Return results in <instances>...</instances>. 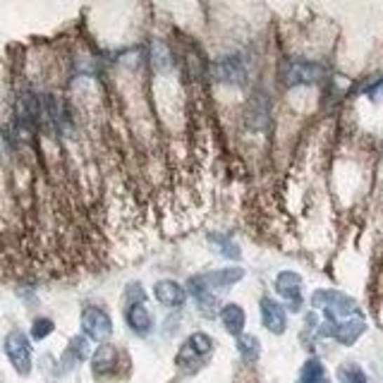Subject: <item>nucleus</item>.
I'll return each instance as SVG.
<instances>
[{"instance_id": "nucleus-2", "label": "nucleus", "mask_w": 383, "mask_h": 383, "mask_svg": "<svg viewBox=\"0 0 383 383\" xmlns=\"http://www.w3.org/2000/svg\"><path fill=\"white\" fill-rule=\"evenodd\" d=\"M213 352V340L211 335L201 333V330H196V333H192L187 340L182 342V347L177 350V357H175V364L182 371H192L201 369L204 364L208 362V357H211Z\"/></svg>"}, {"instance_id": "nucleus-7", "label": "nucleus", "mask_w": 383, "mask_h": 383, "mask_svg": "<svg viewBox=\"0 0 383 383\" xmlns=\"http://www.w3.org/2000/svg\"><path fill=\"white\" fill-rule=\"evenodd\" d=\"M276 293L285 300L290 311H300L304 304V295H302V278L295 271H281L276 276Z\"/></svg>"}, {"instance_id": "nucleus-1", "label": "nucleus", "mask_w": 383, "mask_h": 383, "mask_svg": "<svg viewBox=\"0 0 383 383\" xmlns=\"http://www.w3.org/2000/svg\"><path fill=\"white\" fill-rule=\"evenodd\" d=\"M311 307L323 316L318 333L338 340L340 345H355L367 330V318H364L359 304L340 290H316L311 295Z\"/></svg>"}, {"instance_id": "nucleus-14", "label": "nucleus", "mask_w": 383, "mask_h": 383, "mask_svg": "<svg viewBox=\"0 0 383 383\" xmlns=\"http://www.w3.org/2000/svg\"><path fill=\"white\" fill-rule=\"evenodd\" d=\"M220 321H223L225 330L235 338H240L242 330H245V323H247V316H245V309H242L237 302H230L220 309Z\"/></svg>"}, {"instance_id": "nucleus-16", "label": "nucleus", "mask_w": 383, "mask_h": 383, "mask_svg": "<svg viewBox=\"0 0 383 383\" xmlns=\"http://www.w3.org/2000/svg\"><path fill=\"white\" fill-rule=\"evenodd\" d=\"M89 355H91L89 338H84V335H74V338L69 340L67 350H65V369H72L74 364L89 359Z\"/></svg>"}, {"instance_id": "nucleus-6", "label": "nucleus", "mask_w": 383, "mask_h": 383, "mask_svg": "<svg viewBox=\"0 0 383 383\" xmlns=\"http://www.w3.org/2000/svg\"><path fill=\"white\" fill-rule=\"evenodd\" d=\"M82 330L86 338L103 342L113 335V321L101 307H86L82 311Z\"/></svg>"}, {"instance_id": "nucleus-10", "label": "nucleus", "mask_w": 383, "mask_h": 383, "mask_svg": "<svg viewBox=\"0 0 383 383\" xmlns=\"http://www.w3.org/2000/svg\"><path fill=\"white\" fill-rule=\"evenodd\" d=\"M242 278H245V269H242V266H233V269H216V271L199 274V281L204 283L208 290L230 288V285H235V283H240Z\"/></svg>"}, {"instance_id": "nucleus-11", "label": "nucleus", "mask_w": 383, "mask_h": 383, "mask_svg": "<svg viewBox=\"0 0 383 383\" xmlns=\"http://www.w3.org/2000/svg\"><path fill=\"white\" fill-rule=\"evenodd\" d=\"M154 297L159 300V304L177 309V307H182L184 300H187V290L175 281H159L154 285Z\"/></svg>"}, {"instance_id": "nucleus-20", "label": "nucleus", "mask_w": 383, "mask_h": 383, "mask_svg": "<svg viewBox=\"0 0 383 383\" xmlns=\"http://www.w3.org/2000/svg\"><path fill=\"white\" fill-rule=\"evenodd\" d=\"M338 383H369V381H367V374H364V369L350 362V364H340Z\"/></svg>"}, {"instance_id": "nucleus-8", "label": "nucleus", "mask_w": 383, "mask_h": 383, "mask_svg": "<svg viewBox=\"0 0 383 383\" xmlns=\"http://www.w3.org/2000/svg\"><path fill=\"white\" fill-rule=\"evenodd\" d=\"M259 307H261V321H264V326L274 335L285 333V328H288L285 307H283L281 302H276L274 297H261Z\"/></svg>"}, {"instance_id": "nucleus-3", "label": "nucleus", "mask_w": 383, "mask_h": 383, "mask_svg": "<svg viewBox=\"0 0 383 383\" xmlns=\"http://www.w3.org/2000/svg\"><path fill=\"white\" fill-rule=\"evenodd\" d=\"M328 69L314 60H285L281 65V79L285 86H311L323 82Z\"/></svg>"}, {"instance_id": "nucleus-13", "label": "nucleus", "mask_w": 383, "mask_h": 383, "mask_svg": "<svg viewBox=\"0 0 383 383\" xmlns=\"http://www.w3.org/2000/svg\"><path fill=\"white\" fill-rule=\"evenodd\" d=\"M269 115H271V103L266 94H254V98L249 101V108H247V123L249 127L254 130H264L266 123H269Z\"/></svg>"}, {"instance_id": "nucleus-22", "label": "nucleus", "mask_w": 383, "mask_h": 383, "mask_svg": "<svg viewBox=\"0 0 383 383\" xmlns=\"http://www.w3.org/2000/svg\"><path fill=\"white\" fill-rule=\"evenodd\" d=\"M151 60H154L156 69L170 67V55H168L166 43H161V41H156V43H154V53H151Z\"/></svg>"}, {"instance_id": "nucleus-17", "label": "nucleus", "mask_w": 383, "mask_h": 383, "mask_svg": "<svg viewBox=\"0 0 383 383\" xmlns=\"http://www.w3.org/2000/svg\"><path fill=\"white\" fill-rule=\"evenodd\" d=\"M297 383H330L328 371L321 364V359H316V357L307 359V362L302 364V369H300Z\"/></svg>"}, {"instance_id": "nucleus-15", "label": "nucleus", "mask_w": 383, "mask_h": 383, "mask_svg": "<svg viewBox=\"0 0 383 383\" xmlns=\"http://www.w3.org/2000/svg\"><path fill=\"white\" fill-rule=\"evenodd\" d=\"M91 367H94L96 376L113 371L118 367V350H115L113 345H108V342H103V345L94 352V357H91Z\"/></svg>"}, {"instance_id": "nucleus-4", "label": "nucleus", "mask_w": 383, "mask_h": 383, "mask_svg": "<svg viewBox=\"0 0 383 383\" xmlns=\"http://www.w3.org/2000/svg\"><path fill=\"white\" fill-rule=\"evenodd\" d=\"M5 355L20 376H27L32 371V342L22 330H13L5 338Z\"/></svg>"}, {"instance_id": "nucleus-23", "label": "nucleus", "mask_w": 383, "mask_h": 383, "mask_svg": "<svg viewBox=\"0 0 383 383\" xmlns=\"http://www.w3.org/2000/svg\"><path fill=\"white\" fill-rule=\"evenodd\" d=\"M364 91H367V96H371V98H381L383 96V79H376V82L367 86Z\"/></svg>"}, {"instance_id": "nucleus-12", "label": "nucleus", "mask_w": 383, "mask_h": 383, "mask_svg": "<svg viewBox=\"0 0 383 383\" xmlns=\"http://www.w3.org/2000/svg\"><path fill=\"white\" fill-rule=\"evenodd\" d=\"M125 318H127V326L135 330L137 335H149L151 330H154V316H151V311L147 309L144 302L127 304Z\"/></svg>"}, {"instance_id": "nucleus-9", "label": "nucleus", "mask_w": 383, "mask_h": 383, "mask_svg": "<svg viewBox=\"0 0 383 383\" xmlns=\"http://www.w3.org/2000/svg\"><path fill=\"white\" fill-rule=\"evenodd\" d=\"M187 288H189L192 297H194V302H196V309H199V314H201V316L216 318V314H220V311H218V300H216V295H213L211 290H208V288L204 285V283L199 281V276L189 278Z\"/></svg>"}, {"instance_id": "nucleus-18", "label": "nucleus", "mask_w": 383, "mask_h": 383, "mask_svg": "<svg viewBox=\"0 0 383 383\" xmlns=\"http://www.w3.org/2000/svg\"><path fill=\"white\" fill-rule=\"evenodd\" d=\"M208 242H211V245L216 247L225 259H233V261H240V259H242L240 247H237L228 235H223V233H211V235H208Z\"/></svg>"}, {"instance_id": "nucleus-5", "label": "nucleus", "mask_w": 383, "mask_h": 383, "mask_svg": "<svg viewBox=\"0 0 383 383\" xmlns=\"http://www.w3.org/2000/svg\"><path fill=\"white\" fill-rule=\"evenodd\" d=\"M211 77L218 84H237L242 86L247 82V65L240 55H223L213 60L211 65Z\"/></svg>"}, {"instance_id": "nucleus-21", "label": "nucleus", "mask_w": 383, "mask_h": 383, "mask_svg": "<svg viewBox=\"0 0 383 383\" xmlns=\"http://www.w3.org/2000/svg\"><path fill=\"white\" fill-rule=\"evenodd\" d=\"M53 328H55V323L51 321V318H34V323H32V338L34 340H43V338H48L51 333H53Z\"/></svg>"}, {"instance_id": "nucleus-19", "label": "nucleus", "mask_w": 383, "mask_h": 383, "mask_svg": "<svg viewBox=\"0 0 383 383\" xmlns=\"http://www.w3.org/2000/svg\"><path fill=\"white\" fill-rule=\"evenodd\" d=\"M237 352L245 362H257L259 355H261V342L257 335H249V333H242L237 338Z\"/></svg>"}]
</instances>
